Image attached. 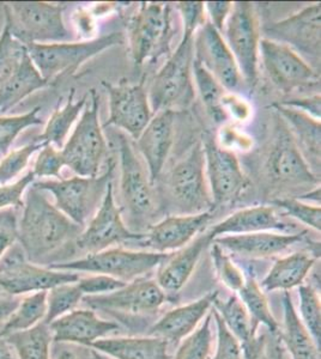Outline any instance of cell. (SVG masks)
<instances>
[{"label":"cell","mask_w":321,"mask_h":359,"mask_svg":"<svg viewBox=\"0 0 321 359\" xmlns=\"http://www.w3.org/2000/svg\"><path fill=\"white\" fill-rule=\"evenodd\" d=\"M81 230L47 199L46 192L32 186L17 224V243L30 262L40 265L63 245L76 241Z\"/></svg>","instance_id":"1"},{"label":"cell","mask_w":321,"mask_h":359,"mask_svg":"<svg viewBox=\"0 0 321 359\" xmlns=\"http://www.w3.org/2000/svg\"><path fill=\"white\" fill-rule=\"evenodd\" d=\"M193 62L195 35L183 34L174 53L155 74L148 91L154 114L162 111H175L191 104L195 96Z\"/></svg>","instance_id":"2"},{"label":"cell","mask_w":321,"mask_h":359,"mask_svg":"<svg viewBox=\"0 0 321 359\" xmlns=\"http://www.w3.org/2000/svg\"><path fill=\"white\" fill-rule=\"evenodd\" d=\"M125 42V34L114 32L86 41L46 45L32 43L27 46V49L42 78L52 86L61 78L76 74L90 59L115 46H122Z\"/></svg>","instance_id":"3"},{"label":"cell","mask_w":321,"mask_h":359,"mask_svg":"<svg viewBox=\"0 0 321 359\" xmlns=\"http://www.w3.org/2000/svg\"><path fill=\"white\" fill-rule=\"evenodd\" d=\"M64 8L46 1L10 3L4 5V25L25 46L71 42L74 36L64 22Z\"/></svg>","instance_id":"4"},{"label":"cell","mask_w":321,"mask_h":359,"mask_svg":"<svg viewBox=\"0 0 321 359\" xmlns=\"http://www.w3.org/2000/svg\"><path fill=\"white\" fill-rule=\"evenodd\" d=\"M61 156L77 176L96 177L108 154V144L100 123V96L89 91V100L74 131L61 147Z\"/></svg>","instance_id":"5"},{"label":"cell","mask_w":321,"mask_h":359,"mask_svg":"<svg viewBox=\"0 0 321 359\" xmlns=\"http://www.w3.org/2000/svg\"><path fill=\"white\" fill-rule=\"evenodd\" d=\"M115 162L108 161V169L96 177L74 176L70 179L35 181L32 186L54 198V206L74 224L84 228L93 218L113 180Z\"/></svg>","instance_id":"6"},{"label":"cell","mask_w":321,"mask_h":359,"mask_svg":"<svg viewBox=\"0 0 321 359\" xmlns=\"http://www.w3.org/2000/svg\"><path fill=\"white\" fill-rule=\"evenodd\" d=\"M169 254L149 250L110 248L98 253L86 254L70 262H54L48 267L74 273L103 274L122 282H133L157 269Z\"/></svg>","instance_id":"7"},{"label":"cell","mask_w":321,"mask_h":359,"mask_svg":"<svg viewBox=\"0 0 321 359\" xmlns=\"http://www.w3.org/2000/svg\"><path fill=\"white\" fill-rule=\"evenodd\" d=\"M81 276L32 262L18 243L0 260V291L13 298L47 292L55 286L78 282Z\"/></svg>","instance_id":"8"},{"label":"cell","mask_w":321,"mask_h":359,"mask_svg":"<svg viewBox=\"0 0 321 359\" xmlns=\"http://www.w3.org/2000/svg\"><path fill=\"white\" fill-rule=\"evenodd\" d=\"M171 6L163 3H142L131 18L127 42L136 67L168 53L171 41Z\"/></svg>","instance_id":"9"},{"label":"cell","mask_w":321,"mask_h":359,"mask_svg":"<svg viewBox=\"0 0 321 359\" xmlns=\"http://www.w3.org/2000/svg\"><path fill=\"white\" fill-rule=\"evenodd\" d=\"M228 47L235 57L244 86L254 90L259 81L261 25L256 8L249 1L232 3L224 25Z\"/></svg>","instance_id":"10"},{"label":"cell","mask_w":321,"mask_h":359,"mask_svg":"<svg viewBox=\"0 0 321 359\" xmlns=\"http://www.w3.org/2000/svg\"><path fill=\"white\" fill-rule=\"evenodd\" d=\"M168 188L175 205L186 215L207 212L214 208L202 142L195 144L186 157L173 167L168 177Z\"/></svg>","instance_id":"11"},{"label":"cell","mask_w":321,"mask_h":359,"mask_svg":"<svg viewBox=\"0 0 321 359\" xmlns=\"http://www.w3.org/2000/svg\"><path fill=\"white\" fill-rule=\"evenodd\" d=\"M143 236L144 233L131 231L122 221V211L114 199L113 182H110L98 211L83 228L74 245L86 255L112 248L114 245L139 241Z\"/></svg>","instance_id":"12"},{"label":"cell","mask_w":321,"mask_h":359,"mask_svg":"<svg viewBox=\"0 0 321 359\" xmlns=\"http://www.w3.org/2000/svg\"><path fill=\"white\" fill-rule=\"evenodd\" d=\"M259 55L270 81L285 94L312 88L320 82V74L291 47L281 42L261 39Z\"/></svg>","instance_id":"13"},{"label":"cell","mask_w":321,"mask_h":359,"mask_svg":"<svg viewBox=\"0 0 321 359\" xmlns=\"http://www.w3.org/2000/svg\"><path fill=\"white\" fill-rule=\"evenodd\" d=\"M202 145L214 206L234 201L247 187L239 159L234 152L221 147L212 135H204Z\"/></svg>","instance_id":"14"},{"label":"cell","mask_w":321,"mask_h":359,"mask_svg":"<svg viewBox=\"0 0 321 359\" xmlns=\"http://www.w3.org/2000/svg\"><path fill=\"white\" fill-rule=\"evenodd\" d=\"M102 86L110 100V118L105 126L118 127L136 140L154 116L144 83L114 86L103 81Z\"/></svg>","instance_id":"15"},{"label":"cell","mask_w":321,"mask_h":359,"mask_svg":"<svg viewBox=\"0 0 321 359\" xmlns=\"http://www.w3.org/2000/svg\"><path fill=\"white\" fill-rule=\"evenodd\" d=\"M119 157L120 191L124 206H126L134 218L150 216L155 208L154 186L140 159L136 155L133 145L125 135L119 137Z\"/></svg>","instance_id":"16"},{"label":"cell","mask_w":321,"mask_h":359,"mask_svg":"<svg viewBox=\"0 0 321 359\" xmlns=\"http://www.w3.org/2000/svg\"><path fill=\"white\" fill-rule=\"evenodd\" d=\"M167 299L155 279L139 278L127 283L122 289L102 294L86 296L81 302L93 311H120L134 315L152 314L159 311Z\"/></svg>","instance_id":"17"},{"label":"cell","mask_w":321,"mask_h":359,"mask_svg":"<svg viewBox=\"0 0 321 359\" xmlns=\"http://www.w3.org/2000/svg\"><path fill=\"white\" fill-rule=\"evenodd\" d=\"M195 57L208 69L224 89L236 93L244 82L235 57L222 34L210 22H205L195 35Z\"/></svg>","instance_id":"18"},{"label":"cell","mask_w":321,"mask_h":359,"mask_svg":"<svg viewBox=\"0 0 321 359\" xmlns=\"http://www.w3.org/2000/svg\"><path fill=\"white\" fill-rule=\"evenodd\" d=\"M211 219V211L166 217L157 224L152 225L137 243L156 253L176 252L203 233Z\"/></svg>","instance_id":"19"},{"label":"cell","mask_w":321,"mask_h":359,"mask_svg":"<svg viewBox=\"0 0 321 359\" xmlns=\"http://www.w3.org/2000/svg\"><path fill=\"white\" fill-rule=\"evenodd\" d=\"M320 3L312 5L287 20L273 23L265 32L271 36L270 40L293 46L301 53L320 60Z\"/></svg>","instance_id":"20"},{"label":"cell","mask_w":321,"mask_h":359,"mask_svg":"<svg viewBox=\"0 0 321 359\" xmlns=\"http://www.w3.org/2000/svg\"><path fill=\"white\" fill-rule=\"evenodd\" d=\"M268 172L277 184L296 186L320 182V177L312 172L288 127L285 126L278 130L268 156Z\"/></svg>","instance_id":"21"},{"label":"cell","mask_w":321,"mask_h":359,"mask_svg":"<svg viewBox=\"0 0 321 359\" xmlns=\"http://www.w3.org/2000/svg\"><path fill=\"white\" fill-rule=\"evenodd\" d=\"M49 328L53 334L54 343L90 348L93 344L119 330V325L102 318L90 308H77L49 323Z\"/></svg>","instance_id":"22"},{"label":"cell","mask_w":321,"mask_h":359,"mask_svg":"<svg viewBox=\"0 0 321 359\" xmlns=\"http://www.w3.org/2000/svg\"><path fill=\"white\" fill-rule=\"evenodd\" d=\"M175 111L156 113L144 131L136 139V145L148 167L150 182L155 186L162 174L174 142Z\"/></svg>","instance_id":"23"},{"label":"cell","mask_w":321,"mask_h":359,"mask_svg":"<svg viewBox=\"0 0 321 359\" xmlns=\"http://www.w3.org/2000/svg\"><path fill=\"white\" fill-rule=\"evenodd\" d=\"M217 298L218 291H214L197 301L171 309L151 327L149 335L163 339L168 345H179L203 323Z\"/></svg>","instance_id":"24"},{"label":"cell","mask_w":321,"mask_h":359,"mask_svg":"<svg viewBox=\"0 0 321 359\" xmlns=\"http://www.w3.org/2000/svg\"><path fill=\"white\" fill-rule=\"evenodd\" d=\"M212 237L208 231L202 233L188 245L169 253L159 266L156 283L164 294H178L190 280L204 252L211 245Z\"/></svg>","instance_id":"25"},{"label":"cell","mask_w":321,"mask_h":359,"mask_svg":"<svg viewBox=\"0 0 321 359\" xmlns=\"http://www.w3.org/2000/svg\"><path fill=\"white\" fill-rule=\"evenodd\" d=\"M308 231L302 230L297 233H278L273 231L227 235L216 237L215 242L224 250L249 259H264L284 252L305 240Z\"/></svg>","instance_id":"26"},{"label":"cell","mask_w":321,"mask_h":359,"mask_svg":"<svg viewBox=\"0 0 321 359\" xmlns=\"http://www.w3.org/2000/svg\"><path fill=\"white\" fill-rule=\"evenodd\" d=\"M287 224L278 218L273 206H254L242 208L228 216L225 219L214 225L208 233L216 237L227 235L263 233V231H285Z\"/></svg>","instance_id":"27"},{"label":"cell","mask_w":321,"mask_h":359,"mask_svg":"<svg viewBox=\"0 0 321 359\" xmlns=\"http://www.w3.org/2000/svg\"><path fill=\"white\" fill-rule=\"evenodd\" d=\"M273 107L288 123L287 127L312 172L320 174V121L290 107L278 103Z\"/></svg>","instance_id":"28"},{"label":"cell","mask_w":321,"mask_h":359,"mask_svg":"<svg viewBox=\"0 0 321 359\" xmlns=\"http://www.w3.org/2000/svg\"><path fill=\"white\" fill-rule=\"evenodd\" d=\"M112 359H171L167 341L148 337L103 338L90 347Z\"/></svg>","instance_id":"29"},{"label":"cell","mask_w":321,"mask_h":359,"mask_svg":"<svg viewBox=\"0 0 321 359\" xmlns=\"http://www.w3.org/2000/svg\"><path fill=\"white\" fill-rule=\"evenodd\" d=\"M215 309L242 346L244 359H256L261 350V343L256 338V325L249 316L237 294H232L227 299L214 303Z\"/></svg>","instance_id":"30"},{"label":"cell","mask_w":321,"mask_h":359,"mask_svg":"<svg viewBox=\"0 0 321 359\" xmlns=\"http://www.w3.org/2000/svg\"><path fill=\"white\" fill-rule=\"evenodd\" d=\"M315 262L317 257L306 252H296L281 257L273 264L259 285L264 292L277 290L285 292L299 287L303 284Z\"/></svg>","instance_id":"31"},{"label":"cell","mask_w":321,"mask_h":359,"mask_svg":"<svg viewBox=\"0 0 321 359\" xmlns=\"http://www.w3.org/2000/svg\"><path fill=\"white\" fill-rule=\"evenodd\" d=\"M47 86H49L48 83L42 78L27 54L13 77L0 86V116L8 114L25 98Z\"/></svg>","instance_id":"32"},{"label":"cell","mask_w":321,"mask_h":359,"mask_svg":"<svg viewBox=\"0 0 321 359\" xmlns=\"http://www.w3.org/2000/svg\"><path fill=\"white\" fill-rule=\"evenodd\" d=\"M74 89H71L66 102L61 107L60 102L58 103L53 114L51 115L46 123L45 130L35 138L40 143L53 145L59 150L64 147L66 139L69 138L70 131L79 118V114L84 111L89 100V93L79 100H74Z\"/></svg>","instance_id":"33"},{"label":"cell","mask_w":321,"mask_h":359,"mask_svg":"<svg viewBox=\"0 0 321 359\" xmlns=\"http://www.w3.org/2000/svg\"><path fill=\"white\" fill-rule=\"evenodd\" d=\"M283 313L284 330L281 337L291 359H320V348L302 325L289 291L283 294Z\"/></svg>","instance_id":"34"},{"label":"cell","mask_w":321,"mask_h":359,"mask_svg":"<svg viewBox=\"0 0 321 359\" xmlns=\"http://www.w3.org/2000/svg\"><path fill=\"white\" fill-rule=\"evenodd\" d=\"M16 359H51L54 340L48 323H39L25 331L5 337Z\"/></svg>","instance_id":"35"},{"label":"cell","mask_w":321,"mask_h":359,"mask_svg":"<svg viewBox=\"0 0 321 359\" xmlns=\"http://www.w3.org/2000/svg\"><path fill=\"white\" fill-rule=\"evenodd\" d=\"M46 297L47 292H37L20 298L13 314L0 326V337L5 338L44 323L47 313Z\"/></svg>","instance_id":"36"},{"label":"cell","mask_w":321,"mask_h":359,"mask_svg":"<svg viewBox=\"0 0 321 359\" xmlns=\"http://www.w3.org/2000/svg\"><path fill=\"white\" fill-rule=\"evenodd\" d=\"M193 82L198 88L202 102L210 118L216 123L227 121L228 114L223 107L224 96L227 95L225 89L216 81L208 69L195 60V57L193 62Z\"/></svg>","instance_id":"37"},{"label":"cell","mask_w":321,"mask_h":359,"mask_svg":"<svg viewBox=\"0 0 321 359\" xmlns=\"http://www.w3.org/2000/svg\"><path fill=\"white\" fill-rule=\"evenodd\" d=\"M236 294L258 326L263 325L273 334L280 333V325L271 313L266 294L259 285V283L256 282V278L246 277L244 286L236 292Z\"/></svg>","instance_id":"38"},{"label":"cell","mask_w":321,"mask_h":359,"mask_svg":"<svg viewBox=\"0 0 321 359\" xmlns=\"http://www.w3.org/2000/svg\"><path fill=\"white\" fill-rule=\"evenodd\" d=\"M84 298V294L78 287L77 282L58 285L47 291V313L45 323H52L57 318L69 314L70 311L77 309Z\"/></svg>","instance_id":"39"},{"label":"cell","mask_w":321,"mask_h":359,"mask_svg":"<svg viewBox=\"0 0 321 359\" xmlns=\"http://www.w3.org/2000/svg\"><path fill=\"white\" fill-rule=\"evenodd\" d=\"M212 309L203 323L179 344L171 359H209L212 346Z\"/></svg>","instance_id":"40"},{"label":"cell","mask_w":321,"mask_h":359,"mask_svg":"<svg viewBox=\"0 0 321 359\" xmlns=\"http://www.w3.org/2000/svg\"><path fill=\"white\" fill-rule=\"evenodd\" d=\"M299 318L314 343L320 348L321 302L317 290L312 285L299 286Z\"/></svg>","instance_id":"41"},{"label":"cell","mask_w":321,"mask_h":359,"mask_svg":"<svg viewBox=\"0 0 321 359\" xmlns=\"http://www.w3.org/2000/svg\"><path fill=\"white\" fill-rule=\"evenodd\" d=\"M41 107H34L25 114L0 116V155H6L17 137L29 127L44 123L40 115Z\"/></svg>","instance_id":"42"},{"label":"cell","mask_w":321,"mask_h":359,"mask_svg":"<svg viewBox=\"0 0 321 359\" xmlns=\"http://www.w3.org/2000/svg\"><path fill=\"white\" fill-rule=\"evenodd\" d=\"M27 54V46L16 40L4 25L0 33V86L13 77Z\"/></svg>","instance_id":"43"},{"label":"cell","mask_w":321,"mask_h":359,"mask_svg":"<svg viewBox=\"0 0 321 359\" xmlns=\"http://www.w3.org/2000/svg\"><path fill=\"white\" fill-rule=\"evenodd\" d=\"M210 255L216 276L220 279V282L228 290L236 294L246 282L244 272L235 265V262H232L230 255L225 253V250L215 242L211 243Z\"/></svg>","instance_id":"44"},{"label":"cell","mask_w":321,"mask_h":359,"mask_svg":"<svg viewBox=\"0 0 321 359\" xmlns=\"http://www.w3.org/2000/svg\"><path fill=\"white\" fill-rule=\"evenodd\" d=\"M44 147L45 144L40 143L39 140L34 139L32 143L15 149L13 151H8L4 156V158L0 161V184L13 182L17 176H20L22 172H25L34 154L40 151Z\"/></svg>","instance_id":"45"},{"label":"cell","mask_w":321,"mask_h":359,"mask_svg":"<svg viewBox=\"0 0 321 359\" xmlns=\"http://www.w3.org/2000/svg\"><path fill=\"white\" fill-rule=\"evenodd\" d=\"M212 320L216 326V351L211 359H244L239 340L228 330L221 315L212 306Z\"/></svg>","instance_id":"46"},{"label":"cell","mask_w":321,"mask_h":359,"mask_svg":"<svg viewBox=\"0 0 321 359\" xmlns=\"http://www.w3.org/2000/svg\"><path fill=\"white\" fill-rule=\"evenodd\" d=\"M273 204L282 208L288 216L293 217L299 222L307 225L317 231L321 230L320 206H310L295 198H284L273 201Z\"/></svg>","instance_id":"47"},{"label":"cell","mask_w":321,"mask_h":359,"mask_svg":"<svg viewBox=\"0 0 321 359\" xmlns=\"http://www.w3.org/2000/svg\"><path fill=\"white\" fill-rule=\"evenodd\" d=\"M65 167V162L61 156V151L53 145H45L41 149L35 163L33 172L35 179H64L61 176V170Z\"/></svg>","instance_id":"48"},{"label":"cell","mask_w":321,"mask_h":359,"mask_svg":"<svg viewBox=\"0 0 321 359\" xmlns=\"http://www.w3.org/2000/svg\"><path fill=\"white\" fill-rule=\"evenodd\" d=\"M37 181L33 172L29 170L20 179L10 184H0V210L22 208L25 206L23 196L30 184Z\"/></svg>","instance_id":"49"},{"label":"cell","mask_w":321,"mask_h":359,"mask_svg":"<svg viewBox=\"0 0 321 359\" xmlns=\"http://www.w3.org/2000/svg\"><path fill=\"white\" fill-rule=\"evenodd\" d=\"M127 283L103 274H90L78 279L77 285L86 296H102L122 289Z\"/></svg>","instance_id":"50"},{"label":"cell","mask_w":321,"mask_h":359,"mask_svg":"<svg viewBox=\"0 0 321 359\" xmlns=\"http://www.w3.org/2000/svg\"><path fill=\"white\" fill-rule=\"evenodd\" d=\"M183 18V34L195 35L207 22L205 6L202 1H181L175 5Z\"/></svg>","instance_id":"51"},{"label":"cell","mask_w":321,"mask_h":359,"mask_svg":"<svg viewBox=\"0 0 321 359\" xmlns=\"http://www.w3.org/2000/svg\"><path fill=\"white\" fill-rule=\"evenodd\" d=\"M284 107H290L294 109L302 111L305 114L312 116L317 121H320L321 116V96L320 94H315L310 97L293 98L284 102L278 103Z\"/></svg>","instance_id":"52"},{"label":"cell","mask_w":321,"mask_h":359,"mask_svg":"<svg viewBox=\"0 0 321 359\" xmlns=\"http://www.w3.org/2000/svg\"><path fill=\"white\" fill-rule=\"evenodd\" d=\"M205 13L210 16V23L215 27L217 32L222 33L228 16L232 11V1H209L204 3Z\"/></svg>","instance_id":"53"},{"label":"cell","mask_w":321,"mask_h":359,"mask_svg":"<svg viewBox=\"0 0 321 359\" xmlns=\"http://www.w3.org/2000/svg\"><path fill=\"white\" fill-rule=\"evenodd\" d=\"M17 242V224L15 218L5 224H0V260L8 249Z\"/></svg>","instance_id":"54"},{"label":"cell","mask_w":321,"mask_h":359,"mask_svg":"<svg viewBox=\"0 0 321 359\" xmlns=\"http://www.w3.org/2000/svg\"><path fill=\"white\" fill-rule=\"evenodd\" d=\"M224 111H232V116L244 120L249 114V108L244 102V100L236 97L235 95H225L223 100Z\"/></svg>","instance_id":"55"},{"label":"cell","mask_w":321,"mask_h":359,"mask_svg":"<svg viewBox=\"0 0 321 359\" xmlns=\"http://www.w3.org/2000/svg\"><path fill=\"white\" fill-rule=\"evenodd\" d=\"M51 359H86L69 344L54 343ZM90 359V358H89Z\"/></svg>","instance_id":"56"},{"label":"cell","mask_w":321,"mask_h":359,"mask_svg":"<svg viewBox=\"0 0 321 359\" xmlns=\"http://www.w3.org/2000/svg\"><path fill=\"white\" fill-rule=\"evenodd\" d=\"M20 298H8V299H0V326L8 320V316L13 314Z\"/></svg>","instance_id":"57"},{"label":"cell","mask_w":321,"mask_h":359,"mask_svg":"<svg viewBox=\"0 0 321 359\" xmlns=\"http://www.w3.org/2000/svg\"><path fill=\"white\" fill-rule=\"evenodd\" d=\"M0 359H16L6 340L0 337Z\"/></svg>","instance_id":"58"},{"label":"cell","mask_w":321,"mask_h":359,"mask_svg":"<svg viewBox=\"0 0 321 359\" xmlns=\"http://www.w3.org/2000/svg\"><path fill=\"white\" fill-rule=\"evenodd\" d=\"M90 359H112L108 355H103L101 352L95 351V350H90L89 352Z\"/></svg>","instance_id":"59"},{"label":"cell","mask_w":321,"mask_h":359,"mask_svg":"<svg viewBox=\"0 0 321 359\" xmlns=\"http://www.w3.org/2000/svg\"><path fill=\"white\" fill-rule=\"evenodd\" d=\"M277 359H284L283 352H282L281 350H278V352H277Z\"/></svg>","instance_id":"60"}]
</instances>
